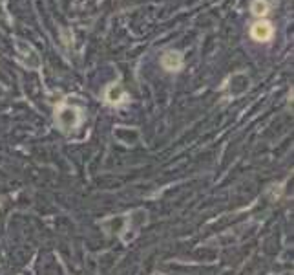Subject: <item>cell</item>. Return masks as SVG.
Masks as SVG:
<instances>
[{
  "label": "cell",
  "instance_id": "6da1fadb",
  "mask_svg": "<svg viewBox=\"0 0 294 275\" xmlns=\"http://www.w3.org/2000/svg\"><path fill=\"white\" fill-rule=\"evenodd\" d=\"M55 121H57V125L60 127V130L72 132V130H75L82 121L81 110L75 108V106L62 105L59 110H57V114H55Z\"/></svg>",
  "mask_w": 294,
  "mask_h": 275
},
{
  "label": "cell",
  "instance_id": "7a4b0ae2",
  "mask_svg": "<svg viewBox=\"0 0 294 275\" xmlns=\"http://www.w3.org/2000/svg\"><path fill=\"white\" fill-rule=\"evenodd\" d=\"M250 35H252L254 41L267 42L271 41L272 35H274V28H272V24L267 22V20H262V22H256L250 28Z\"/></svg>",
  "mask_w": 294,
  "mask_h": 275
},
{
  "label": "cell",
  "instance_id": "3957f363",
  "mask_svg": "<svg viewBox=\"0 0 294 275\" xmlns=\"http://www.w3.org/2000/svg\"><path fill=\"white\" fill-rule=\"evenodd\" d=\"M161 66L168 72H177L183 66V55L179 51H167L161 57Z\"/></svg>",
  "mask_w": 294,
  "mask_h": 275
},
{
  "label": "cell",
  "instance_id": "277c9868",
  "mask_svg": "<svg viewBox=\"0 0 294 275\" xmlns=\"http://www.w3.org/2000/svg\"><path fill=\"white\" fill-rule=\"evenodd\" d=\"M126 99V92L122 90L121 85H112V87L106 90V101L110 105H119L122 101Z\"/></svg>",
  "mask_w": 294,
  "mask_h": 275
},
{
  "label": "cell",
  "instance_id": "5b68a950",
  "mask_svg": "<svg viewBox=\"0 0 294 275\" xmlns=\"http://www.w3.org/2000/svg\"><path fill=\"white\" fill-rule=\"evenodd\" d=\"M269 9H271L269 0H254L252 6H250V11H252L256 17H263V15H267Z\"/></svg>",
  "mask_w": 294,
  "mask_h": 275
},
{
  "label": "cell",
  "instance_id": "8992f818",
  "mask_svg": "<svg viewBox=\"0 0 294 275\" xmlns=\"http://www.w3.org/2000/svg\"><path fill=\"white\" fill-rule=\"evenodd\" d=\"M155 275H163V273H155Z\"/></svg>",
  "mask_w": 294,
  "mask_h": 275
}]
</instances>
